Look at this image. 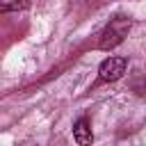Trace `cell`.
<instances>
[{
    "label": "cell",
    "mask_w": 146,
    "mask_h": 146,
    "mask_svg": "<svg viewBox=\"0 0 146 146\" xmlns=\"http://www.w3.org/2000/svg\"><path fill=\"white\" fill-rule=\"evenodd\" d=\"M132 27V21L128 16H116L110 21V25H105V30L100 32V39H98V48L100 50H110V48H116L130 32Z\"/></svg>",
    "instance_id": "cell-1"
},
{
    "label": "cell",
    "mask_w": 146,
    "mask_h": 146,
    "mask_svg": "<svg viewBox=\"0 0 146 146\" xmlns=\"http://www.w3.org/2000/svg\"><path fill=\"white\" fill-rule=\"evenodd\" d=\"M125 68H128V59L125 57H107L98 66V80L100 82H116V80L123 78Z\"/></svg>",
    "instance_id": "cell-2"
},
{
    "label": "cell",
    "mask_w": 146,
    "mask_h": 146,
    "mask_svg": "<svg viewBox=\"0 0 146 146\" xmlns=\"http://www.w3.org/2000/svg\"><path fill=\"white\" fill-rule=\"evenodd\" d=\"M73 139L78 141V146H91L94 132H91V123H89L87 116H80L73 123Z\"/></svg>",
    "instance_id": "cell-3"
},
{
    "label": "cell",
    "mask_w": 146,
    "mask_h": 146,
    "mask_svg": "<svg viewBox=\"0 0 146 146\" xmlns=\"http://www.w3.org/2000/svg\"><path fill=\"white\" fill-rule=\"evenodd\" d=\"M25 7H27V0H0V14L18 11V9H25Z\"/></svg>",
    "instance_id": "cell-4"
}]
</instances>
